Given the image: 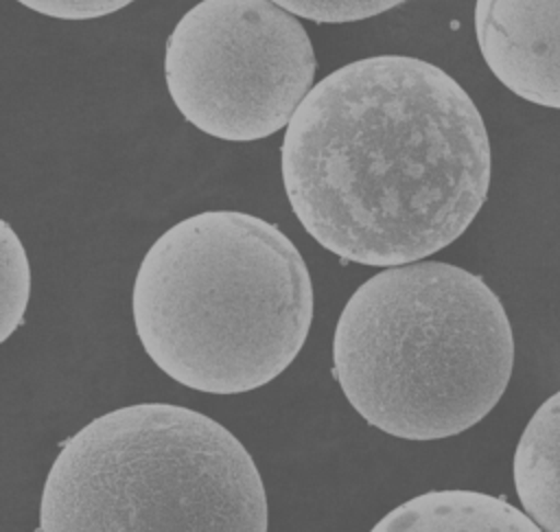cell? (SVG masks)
I'll use <instances>...</instances> for the list:
<instances>
[{
	"label": "cell",
	"mask_w": 560,
	"mask_h": 532,
	"mask_svg": "<svg viewBox=\"0 0 560 532\" xmlns=\"http://www.w3.org/2000/svg\"><path fill=\"white\" fill-rule=\"evenodd\" d=\"M315 68L304 26L271 0H201L175 24L164 53L166 88L179 114L232 142L289 125Z\"/></svg>",
	"instance_id": "cell-5"
},
{
	"label": "cell",
	"mask_w": 560,
	"mask_h": 532,
	"mask_svg": "<svg viewBox=\"0 0 560 532\" xmlns=\"http://www.w3.org/2000/svg\"><path fill=\"white\" fill-rule=\"evenodd\" d=\"M512 475L523 510L542 532H560V390L525 425Z\"/></svg>",
	"instance_id": "cell-8"
},
{
	"label": "cell",
	"mask_w": 560,
	"mask_h": 532,
	"mask_svg": "<svg viewBox=\"0 0 560 532\" xmlns=\"http://www.w3.org/2000/svg\"><path fill=\"white\" fill-rule=\"evenodd\" d=\"M144 352L173 381L206 394H245L280 377L313 322V282L291 239L241 210L171 225L133 282Z\"/></svg>",
	"instance_id": "cell-2"
},
{
	"label": "cell",
	"mask_w": 560,
	"mask_h": 532,
	"mask_svg": "<svg viewBox=\"0 0 560 532\" xmlns=\"http://www.w3.org/2000/svg\"><path fill=\"white\" fill-rule=\"evenodd\" d=\"M2 315H0V339L7 342L9 335L22 324L28 293H31V269L26 252L13 232V228L2 221Z\"/></svg>",
	"instance_id": "cell-9"
},
{
	"label": "cell",
	"mask_w": 560,
	"mask_h": 532,
	"mask_svg": "<svg viewBox=\"0 0 560 532\" xmlns=\"http://www.w3.org/2000/svg\"><path fill=\"white\" fill-rule=\"evenodd\" d=\"M26 9L57 20H94L116 13L133 0H18Z\"/></svg>",
	"instance_id": "cell-11"
},
{
	"label": "cell",
	"mask_w": 560,
	"mask_h": 532,
	"mask_svg": "<svg viewBox=\"0 0 560 532\" xmlns=\"http://www.w3.org/2000/svg\"><path fill=\"white\" fill-rule=\"evenodd\" d=\"M37 532H267V495L230 429L182 405L138 403L61 444Z\"/></svg>",
	"instance_id": "cell-4"
},
{
	"label": "cell",
	"mask_w": 560,
	"mask_h": 532,
	"mask_svg": "<svg viewBox=\"0 0 560 532\" xmlns=\"http://www.w3.org/2000/svg\"><path fill=\"white\" fill-rule=\"evenodd\" d=\"M287 9L293 15L322 22V24H341L357 22L365 18L381 15L405 0H271Z\"/></svg>",
	"instance_id": "cell-10"
},
{
	"label": "cell",
	"mask_w": 560,
	"mask_h": 532,
	"mask_svg": "<svg viewBox=\"0 0 560 532\" xmlns=\"http://www.w3.org/2000/svg\"><path fill=\"white\" fill-rule=\"evenodd\" d=\"M514 335L481 276L438 261L396 265L346 302L332 374L372 427L440 440L477 425L503 396Z\"/></svg>",
	"instance_id": "cell-3"
},
{
	"label": "cell",
	"mask_w": 560,
	"mask_h": 532,
	"mask_svg": "<svg viewBox=\"0 0 560 532\" xmlns=\"http://www.w3.org/2000/svg\"><path fill=\"white\" fill-rule=\"evenodd\" d=\"M475 33L486 66L508 90L560 109V0H477Z\"/></svg>",
	"instance_id": "cell-6"
},
{
	"label": "cell",
	"mask_w": 560,
	"mask_h": 532,
	"mask_svg": "<svg viewBox=\"0 0 560 532\" xmlns=\"http://www.w3.org/2000/svg\"><path fill=\"white\" fill-rule=\"evenodd\" d=\"M490 140L442 68L374 55L317 81L287 125L280 171L304 230L343 261L396 267L451 245L490 188Z\"/></svg>",
	"instance_id": "cell-1"
},
{
	"label": "cell",
	"mask_w": 560,
	"mask_h": 532,
	"mask_svg": "<svg viewBox=\"0 0 560 532\" xmlns=\"http://www.w3.org/2000/svg\"><path fill=\"white\" fill-rule=\"evenodd\" d=\"M370 532H542L503 497L446 488L416 495L389 510Z\"/></svg>",
	"instance_id": "cell-7"
}]
</instances>
